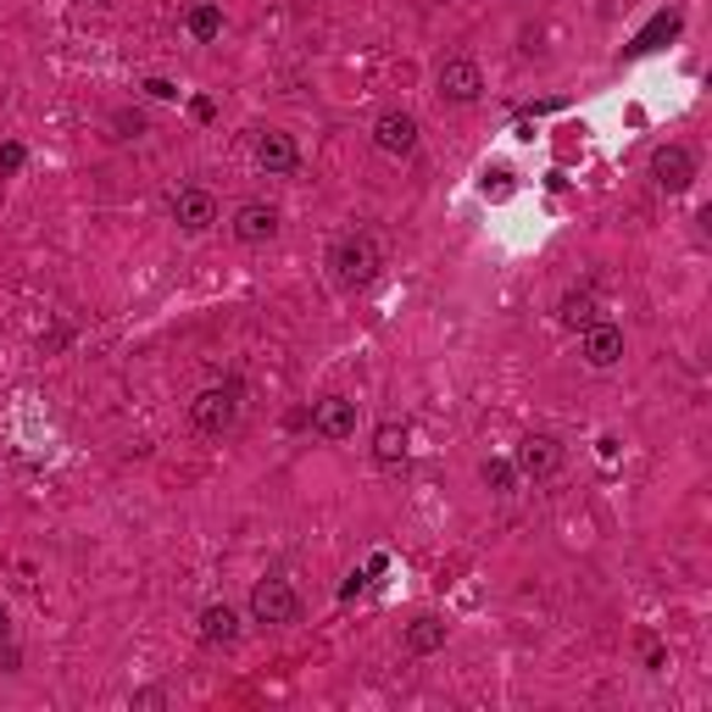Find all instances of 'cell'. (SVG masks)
Instances as JSON below:
<instances>
[{
	"label": "cell",
	"mask_w": 712,
	"mask_h": 712,
	"mask_svg": "<svg viewBox=\"0 0 712 712\" xmlns=\"http://www.w3.org/2000/svg\"><path fill=\"white\" fill-rule=\"evenodd\" d=\"M323 273H329V284L340 295H368L379 284V273H384V246L368 228H345L323 251Z\"/></svg>",
	"instance_id": "1"
},
{
	"label": "cell",
	"mask_w": 712,
	"mask_h": 712,
	"mask_svg": "<svg viewBox=\"0 0 712 712\" xmlns=\"http://www.w3.org/2000/svg\"><path fill=\"white\" fill-rule=\"evenodd\" d=\"M240 418H246V384L240 379H217V384L190 395V429L201 440H228L240 429Z\"/></svg>",
	"instance_id": "2"
},
{
	"label": "cell",
	"mask_w": 712,
	"mask_h": 712,
	"mask_svg": "<svg viewBox=\"0 0 712 712\" xmlns=\"http://www.w3.org/2000/svg\"><path fill=\"white\" fill-rule=\"evenodd\" d=\"M246 618L262 624V629H289L301 624V590H295L284 573H268L251 584V602H246Z\"/></svg>",
	"instance_id": "3"
},
{
	"label": "cell",
	"mask_w": 712,
	"mask_h": 712,
	"mask_svg": "<svg viewBox=\"0 0 712 712\" xmlns=\"http://www.w3.org/2000/svg\"><path fill=\"white\" fill-rule=\"evenodd\" d=\"M368 134H373V151H384L395 162L418 156V145H424V123H418V111H406V106H384Z\"/></svg>",
	"instance_id": "4"
},
{
	"label": "cell",
	"mask_w": 712,
	"mask_h": 712,
	"mask_svg": "<svg viewBox=\"0 0 712 712\" xmlns=\"http://www.w3.org/2000/svg\"><path fill=\"white\" fill-rule=\"evenodd\" d=\"M512 462H518V473H523V479L546 485V479H557V473L568 467V446H562L557 435H546V429H534V435H523V440H518Z\"/></svg>",
	"instance_id": "5"
},
{
	"label": "cell",
	"mask_w": 712,
	"mask_h": 712,
	"mask_svg": "<svg viewBox=\"0 0 712 712\" xmlns=\"http://www.w3.org/2000/svg\"><path fill=\"white\" fill-rule=\"evenodd\" d=\"M228 234L246 251H262V246H273L278 234H284V212L273 201H240V206H234V217H228Z\"/></svg>",
	"instance_id": "6"
},
{
	"label": "cell",
	"mask_w": 712,
	"mask_h": 712,
	"mask_svg": "<svg viewBox=\"0 0 712 712\" xmlns=\"http://www.w3.org/2000/svg\"><path fill=\"white\" fill-rule=\"evenodd\" d=\"M435 95L446 100V106H479V95H485V68L473 62V56H446L440 62V73H435Z\"/></svg>",
	"instance_id": "7"
},
{
	"label": "cell",
	"mask_w": 712,
	"mask_h": 712,
	"mask_svg": "<svg viewBox=\"0 0 712 712\" xmlns=\"http://www.w3.org/2000/svg\"><path fill=\"white\" fill-rule=\"evenodd\" d=\"M167 212H173L178 234H190V240L212 234V223L223 217V206H217V195H212L206 185H178V190H173V201H167Z\"/></svg>",
	"instance_id": "8"
},
{
	"label": "cell",
	"mask_w": 712,
	"mask_h": 712,
	"mask_svg": "<svg viewBox=\"0 0 712 712\" xmlns=\"http://www.w3.org/2000/svg\"><path fill=\"white\" fill-rule=\"evenodd\" d=\"M624 351H629V334L613 318H596L590 329H579V356H584L590 373H613L624 363Z\"/></svg>",
	"instance_id": "9"
},
{
	"label": "cell",
	"mask_w": 712,
	"mask_h": 712,
	"mask_svg": "<svg viewBox=\"0 0 712 712\" xmlns=\"http://www.w3.org/2000/svg\"><path fill=\"white\" fill-rule=\"evenodd\" d=\"M645 167H651V185L663 195H685L696 185V151L690 145H657Z\"/></svg>",
	"instance_id": "10"
},
{
	"label": "cell",
	"mask_w": 712,
	"mask_h": 712,
	"mask_svg": "<svg viewBox=\"0 0 712 712\" xmlns=\"http://www.w3.org/2000/svg\"><path fill=\"white\" fill-rule=\"evenodd\" d=\"M356 418H363V412H356L351 395H318V401H312V424H307V429H312L318 440L340 446V440L356 435Z\"/></svg>",
	"instance_id": "11"
},
{
	"label": "cell",
	"mask_w": 712,
	"mask_h": 712,
	"mask_svg": "<svg viewBox=\"0 0 712 712\" xmlns=\"http://www.w3.org/2000/svg\"><path fill=\"white\" fill-rule=\"evenodd\" d=\"M251 156L268 178H289V173H301V145H295V134L284 129H257L251 140Z\"/></svg>",
	"instance_id": "12"
},
{
	"label": "cell",
	"mask_w": 712,
	"mask_h": 712,
	"mask_svg": "<svg viewBox=\"0 0 712 712\" xmlns=\"http://www.w3.org/2000/svg\"><path fill=\"white\" fill-rule=\"evenodd\" d=\"M195 634H201L206 651H234V645H240V634H246V624H240V613H234L228 602H212V607H201Z\"/></svg>",
	"instance_id": "13"
},
{
	"label": "cell",
	"mask_w": 712,
	"mask_h": 712,
	"mask_svg": "<svg viewBox=\"0 0 712 712\" xmlns=\"http://www.w3.org/2000/svg\"><path fill=\"white\" fill-rule=\"evenodd\" d=\"M446 640H451V624L440 613H418L401 634V645L412 651V657H435V651H446Z\"/></svg>",
	"instance_id": "14"
},
{
	"label": "cell",
	"mask_w": 712,
	"mask_h": 712,
	"mask_svg": "<svg viewBox=\"0 0 712 712\" xmlns=\"http://www.w3.org/2000/svg\"><path fill=\"white\" fill-rule=\"evenodd\" d=\"M406 456H412V429H406L401 418H384V424L373 429V467L395 473Z\"/></svg>",
	"instance_id": "15"
},
{
	"label": "cell",
	"mask_w": 712,
	"mask_h": 712,
	"mask_svg": "<svg viewBox=\"0 0 712 712\" xmlns=\"http://www.w3.org/2000/svg\"><path fill=\"white\" fill-rule=\"evenodd\" d=\"M602 318V301H596V289H568L562 295V301H557V323L562 329H590V323H596Z\"/></svg>",
	"instance_id": "16"
},
{
	"label": "cell",
	"mask_w": 712,
	"mask_h": 712,
	"mask_svg": "<svg viewBox=\"0 0 712 712\" xmlns=\"http://www.w3.org/2000/svg\"><path fill=\"white\" fill-rule=\"evenodd\" d=\"M479 485L490 490V496H518V485H523V473H518V462L512 456H485L479 462Z\"/></svg>",
	"instance_id": "17"
},
{
	"label": "cell",
	"mask_w": 712,
	"mask_h": 712,
	"mask_svg": "<svg viewBox=\"0 0 712 712\" xmlns=\"http://www.w3.org/2000/svg\"><path fill=\"white\" fill-rule=\"evenodd\" d=\"M185 28H190V39H195V45H212V39L223 34V7H217V0H190Z\"/></svg>",
	"instance_id": "18"
},
{
	"label": "cell",
	"mask_w": 712,
	"mask_h": 712,
	"mask_svg": "<svg viewBox=\"0 0 712 712\" xmlns=\"http://www.w3.org/2000/svg\"><path fill=\"white\" fill-rule=\"evenodd\" d=\"M106 123H111L117 140H145V134H151V117H145L140 106H111Z\"/></svg>",
	"instance_id": "19"
},
{
	"label": "cell",
	"mask_w": 712,
	"mask_h": 712,
	"mask_svg": "<svg viewBox=\"0 0 712 712\" xmlns=\"http://www.w3.org/2000/svg\"><path fill=\"white\" fill-rule=\"evenodd\" d=\"M512 190H518V185H512V173H507V167H485V178H479V195H485L490 206L512 201Z\"/></svg>",
	"instance_id": "20"
},
{
	"label": "cell",
	"mask_w": 712,
	"mask_h": 712,
	"mask_svg": "<svg viewBox=\"0 0 712 712\" xmlns=\"http://www.w3.org/2000/svg\"><path fill=\"white\" fill-rule=\"evenodd\" d=\"M679 23H685V12H663L657 23H651V28H645V34L634 39V50H657V39H663V34L674 39V34H679Z\"/></svg>",
	"instance_id": "21"
},
{
	"label": "cell",
	"mask_w": 712,
	"mask_h": 712,
	"mask_svg": "<svg viewBox=\"0 0 712 712\" xmlns=\"http://www.w3.org/2000/svg\"><path fill=\"white\" fill-rule=\"evenodd\" d=\"M28 162V145L23 140H0V178H17Z\"/></svg>",
	"instance_id": "22"
},
{
	"label": "cell",
	"mask_w": 712,
	"mask_h": 712,
	"mask_svg": "<svg viewBox=\"0 0 712 712\" xmlns=\"http://www.w3.org/2000/svg\"><path fill=\"white\" fill-rule=\"evenodd\" d=\"M640 651H645V674H663L668 668V651L657 645V634H640Z\"/></svg>",
	"instance_id": "23"
},
{
	"label": "cell",
	"mask_w": 712,
	"mask_h": 712,
	"mask_svg": "<svg viewBox=\"0 0 712 712\" xmlns=\"http://www.w3.org/2000/svg\"><path fill=\"white\" fill-rule=\"evenodd\" d=\"M129 707H134V712H162V707H167V690H162V685L134 690V696H129Z\"/></svg>",
	"instance_id": "24"
},
{
	"label": "cell",
	"mask_w": 712,
	"mask_h": 712,
	"mask_svg": "<svg viewBox=\"0 0 712 712\" xmlns=\"http://www.w3.org/2000/svg\"><path fill=\"white\" fill-rule=\"evenodd\" d=\"M140 90H145L151 100H178V84H173V79H145Z\"/></svg>",
	"instance_id": "25"
},
{
	"label": "cell",
	"mask_w": 712,
	"mask_h": 712,
	"mask_svg": "<svg viewBox=\"0 0 712 712\" xmlns=\"http://www.w3.org/2000/svg\"><path fill=\"white\" fill-rule=\"evenodd\" d=\"M190 111H195V123H212V117H217V100H212V95H195Z\"/></svg>",
	"instance_id": "26"
},
{
	"label": "cell",
	"mask_w": 712,
	"mask_h": 712,
	"mask_svg": "<svg viewBox=\"0 0 712 712\" xmlns=\"http://www.w3.org/2000/svg\"><path fill=\"white\" fill-rule=\"evenodd\" d=\"M312 424V406H295V412H284V429H307Z\"/></svg>",
	"instance_id": "27"
},
{
	"label": "cell",
	"mask_w": 712,
	"mask_h": 712,
	"mask_svg": "<svg viewBox=\"0 0 712 712\" xmlns=\"http://www.w3.org/2000/svg\"><path fill=\"white\" fill-rule=\"evenodd\" d=\"M363 584H368V573H351V579L340 584V602H351V596H356V590H363Z\"/></svg>",
	"instance_id": "28"
},
{
	"label": "cell",
	"mask_w": 712,
	"mask_h": 712,
	"mask_svg": "<svg viewBox=\"0 0 712 712\" xmlns=\"http://www.w3.org/2000/svg\"><path fill=\"white\" fill-rule=\"evenodd\" d=\"M7 640H12V613L0 607V645H7Z\"/></svg>",
	"instance_id": "29"
}]
</instances>
